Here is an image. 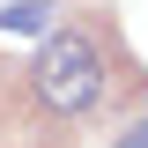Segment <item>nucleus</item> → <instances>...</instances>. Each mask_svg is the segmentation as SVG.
Segmentation results:
<instances>
[{
    "mask_svg": "<svg viewBox=\"0 0 148 148\" xmlns=\"http://www.w3.org/2000/svg\"><path fill=\"white\" fill-rule=\"evenodd\" d=\"M30 82H37V104L45 111L82 119V111H96V96H104V45H96L89 30H52L45 52H37V67H30Z\"/></svg>",
    "mask_w": 148,
    "mask_h": 148,
    "instance_id": "nucleus-1",
    "label": "nucleus"
},
{
    "mask_svg": "<svg viewBox=\"0 0 148 148\" xmlns=\"http://www.w3.org/2000/svg\"><path fill=\"white\" fill-rule=\"evenodd\" d=\"M52 8H59V0H15V8H0V37H30V30H52Z\"/></svg>",
    "mask_w": 148,
    "mask_h": 148,
    "instance_id": "nucleus-2",
    "label": "nucleus"
},
{
    "mask_svg": "<svg viewBox=\"0 0 148 148\" xmlns=\"http://www.w3.org/2000/svg\"><path fill=\"white\" fill-rule=\"evenodd\" d=\"M119 148H148V119H133V126L119 133Z\"/></svg>",
    "mask_w": 148,
    "mask_h": 148,
    "instance_id": "nucleus-3",
    "label": "nucleus"
}]
</instances>
